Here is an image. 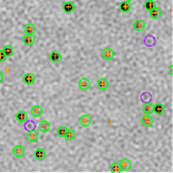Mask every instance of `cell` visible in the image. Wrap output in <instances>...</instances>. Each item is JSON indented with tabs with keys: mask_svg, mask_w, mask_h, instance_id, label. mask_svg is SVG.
<instances>
[{
	"mask_svg": "<svg viewBox=\"0 0 173 173\" xmlns=\"http://www.w3.org/2000/svg\"><path fill=\"white\" fill-rule=\"evenodd\" d=\"M102 58L105 61H111V58L114 57V55H115V52H114V50L110 48V47H107V48H105L104 50L102 51Z\"/></svg>",
	"mask_w": 173,
	"mask_h": 173,
	"instance_id": "1",
	"label": "cell"
},
{
	"mask_svg": "<svg viewBox=\"0 0 173 173\" xmlns=\"http://www.w3.org/2000/svg\"><path fill=\"white\" fill-rule=\"evenodd\" d=\"M63 10L64 12H65L66 14H71L74 12V10H76V5H74L73 2L71 1H66L63 3Z\"/></svg>",
	"mask_w": 173,
	"mask_h": 173,
	"instance_id": "2",
	"label": "cell"
},
{
	"mask_svg": "<svg viewBox=\"0 0 173 173\" xmlns=\"http://www.w3.org/2000/svg\"><path fill=\"white\" fill-rule=\"evenodd\" d=\"M15 118L19 122V123H24V122H26L27 120H28V114H27V111H24V110L17 111V114L15 115Z\"/></svg>",
	"mask_w": 173,
	"mask_h": 173,
	"instance_id": "3",
	"label": "cell"
},
{
	"mask_svg": "<svg viewBox=\"0 0 173 173\" xmlns=\"http://www.w3.org/2000/svg\"><path fill=\"white\" fill-rule=\"evenodd\" d=\"M79 87L81 90L83 91L88 90L89 87H90V81H89L87 78H82V79L79 81Z\"/></svg>",
	"mask_w": 173,
	"mask_h": 173,
	"instance_id": "4",
	"label": "cell"
},
{
	"mask_svg": "<svg viewBox=\"0 0 173 173\" xmlns=\"http://www.w3.org/2000/svg\"><path fill=\"white\" fill-rule=\"evenodd\" d=\"M97 88L99 89V90L101 91H104L106 90L108 88V82L107 80L105 79V78H101V79H99L97 81Z\"/></svg>",
	"mask_w": 173,
	"mask_h": 173,
	"instance_id": "5",
	"label": "cell"
},
{
	"mask_svg": "<svg viewBox=\"0 0 173 173\" xmlns=\"http://www.w3.org/2000/svg\"><path fill=\"white\" fill-rule=\"evenodd\" d=\"M22 82L24 83L26 85H32L34 84L35 82V76L33 73H26L24 74V77H22Z\"/></svg>",
	"mask_w": 173,
	"mask_h": 173,
	"instance_id": "6",
	"label": "cell"
},
{
	"mask_svg": "<svg viewBox=\"0 0 173 173\" xmlns=\"http://www.w3.org/2000/svg\"><path fill=\"white\" fill-rule=\"evenodd\" d=\"M144 28H146V22L144 20H141V19H138V20H135L133 22V29L135 31H143Z\"/></svg>",
	"mask_w": 173,
	"mask_h": 173,
	"instance_id": "7",
	"label": "cell"
},
{
	"mask_svg": "<svg viewBox=\"0 0 173 173\" xmlns=\"http://www.w3.org/2000/svg\"><path fill=\"white\" fill-rule=\"evenodd\" d=\"M79 121H80V124L82 125V127H89V125L91 124V117L89 115H82L79 118Z\"/></svg>",
	"mask_w": 173,
	"mask_h": 173,
	"instance_id": "8",
	"label": "cell"
},
{
	"mask_svg": "<svg viewBox=\"0 0 173 173\" xmlns=\"http://www.w3.org/2000/svg\"><path fill=\"white\" fill-rule=\"evenodd\" d=\"M26 138H27V140L30 142H36L38 140V133L36 132L35 130H31L27 133Z\"/></svg>",
	"mask_w": 173,
	"mask_h": 173,
	"instance_id": "9",
	"label": "cell"
},
{
	"mask_svg": "<svg viewBox=\"0 0 173 173\" xmlns=\"http://www.w3.org/2000/svg\"><path fill=\"white\" fill-rule=\"evenodd\" d=\"M165 111H166V107H165L164 104H161V103H156L154 104V107H153V113H155L156 115L158 116H161L165 114Z\"/></svg>",
	"mask_w": 173,
	"mask_h": 173,
	"instance_id": "10",
	"label": "cell"
},
{
	"mask_svg": "<svg viewBox=\"0 0 173 173\" xmlns=\"http://www.w3.org/2000/svg\"><path fill=\"white\" fill-rule=\"evenodd\" d=\"M119 9L122 13H129L131 10H132V4H131L130 1H122L120 2Z\"/></svg>",
	"mask_w": 173,
	"mask_h": 173,
	"instance_id": "11",
	"label": "cell"
},
{
	"mask_svg": "<svg viewBox=\"0 0 173 173\" xmlns=\"http://www.w3.org/2000/svg\"><path fill=\"white\" fill-rule=\"evenodd\" d=\"M34 157L36 160H44L45 157H46V151L41 148H38L34 151Z\"/></svg>",
	"mask_w": 173,
	"mask_h": 173,
	"instance_id": "12",
	"label": "cell"
},
{
	"mask_svg": "<svg viewBox=\"0 0 173 173\" xmlns=\"http://www.w3.org/2000/svg\"><path fill=\"white\" fill-rule=\"evenodd\" d=\"M141 124L144 127H150L153 125V119L150 115H144L141 118Z\"/></svg>",
	"mask_w": 173,
	"mask_h": 173,
	"instance_id": "13",
	"label": "cell"
},
{
	"mask_svg": "<svg viewBox=\"0 0 173 173\" xmlns=\"http://www.w3.org/2000/svg\"><path fill=\"white\" fill-rule=\"evenodd\" d=\"M49 60L53 63L60 62V61H62V54H61V52L57 51V50H55V51H52L51 53L49 54Z\"/></svg>",
	"mask_w": 173,
	"mask_h": 173,
	"instance_id": "14",
	"label": "cell"
},
{
	"mask_svg": "<svg viewBox=\"0 0 173 173\" xmlns=\"http://www.w3.org/2000/svg\"><path fill=\"white\" fill-rule=\"evenodd\" d=\"M22 43L26 45V46H29V47L33 46L35 43L34 35H24V37H22Z\"/></svg>",
	"mask_w": 173,
	"mask_h": 173,
	"instance_id": "15",
	"label": "cell"
},
{
	"mask_svg": "<svg viewBox=\"0 0 173 173\" xmlns=\"http://www.w3.org/2000/svg\"><path fill=\"white\" fill-rule=\"evenodd\" d=\"M119 166H120V168H121V170H123V171H127V170H130L131 167H132V163H131L130 159L124 158V159H122L119 163Z\"/></svg>",
	"mask_w": 173,
	"mask_h": 173,
	"instance_id": "16",
	"label": "cell"
},
{
	"mask_svg": "<svg viewBox=\"0 0 173 173\" xmlns=\"http://www.w3.org/2000/svg\"><path fill=\"white\" fill-rule=\"evenodd\" d=\"M38 129H40L41 132H43V133L49 132V130H50V122L47 121V120H43V121H41L40 124H38Z\"/></svg>",
	"mask_w": 173,
	"mask_h": 173,
	"instance_id": "17",
	"label": "cell"
},
{
	"mask_svg": "<svg viewBox=\"0 0 173 173\" xmlns=\"http://www.w3.org/2000/svg\"><path fill=\"white\" fill-rule=\"evenodd\" d=\"M31 115L33 117H35V118L41 117V115H43V108H41V106H40V105H34V106H32Z\"/></svg>",
	"mask_w": 173,
	"mask_h": 173,
	"instance_id": "18",
	"label": "cell"
},
{
	"mask_svg": "<svg viewBox=\"0 0 173 173\" xmlns=\"http://www.w3.org/2000/svg\"><path fill=\"white\" fill-rule=\"evenodd\" d=\"M13 154L16 157H22L24 155V148L22 146H16L13 148Z\"/></svg>",
	"mask_w": 173,
	"mask_h": 173,
	"instance_id": "19",
	"label": "cell"
},
{
	"mask_svg": "<svg viewBox=\"0 0 173 173\" xmlns=\"http://www.w3.org/2000/svg\"><path fill=\"white\" fill-rule=\"evenodd\" d=\"M24 34H26V35H33L35 33V31H36V28H35L34 24H27L26 26H24Z\"/></svg>",
	"mask_w": 173,
	"mask_h": 173,
	"instance_id": "20",
	"label": "cell"
},
{
	"mask_svg": "<svg viewBox=\"0 0 173 173\" xmlns=\"http://www.w3.org/2000/svg\"><path fill=\"white\" fill-rule=\"evenodd\" d=\"M153 107H154V105L152 103H144L143 106H142V111H143L144 115H151L153 114Z\"/></svg>",
	"mask_w": 173,
	"mask_h": 173,
	"instance_id": "21",
	"label": "cell"
},
{
	"mask_svg": "<svg viewBox=\"0 0 173 173\" xmlns=\"http://www.w3.org/2000/svg\"><path fill=\"white\" fill-rule=\"evenodd\" d=\"M149 15H150V17L153 19H158V18H160V16H161V11L156 7L153 10L149 11Z\"/></svg>",
	"mask_w": 173,
	"mask_h": 173,
	"instance_id": "22",
	"label": "cell"
},
{
	"mask_svg": "<svg viewBox=\"0 0 173 173\" xmlns=\"http://www.w3.org/2000/svg\"><path fill=\"white\" fill-rule=\"evenodd\" d=\"M65 139L67 141H70V140H73L74 138H76V132H74L72 129H68L67 130V132L65 134Z\"/></svg>",
	"mask_w": 173,
	"mask_h": 173,
	"instance_id": "23",
	"label": "cell"
},
{
	"mask_svg": "<svg viewBox=\"0 0 173 173\" xmlns=\"http://www.w3.org/2000/svg\"><path fill=\"white\" fill-rule=\"evenodd\" d=\"M154 8H156L155 0H147V1L144 2V9L147 11H151L154 9Z\"/></svg>",
	"mask_w": 173,
	"mask_h": 173,
	"instance_id": "24",
	"label": "cell"
},
{
	"mask_svg": "<svg viewBox=\"0 0 173 173\" xmlns=\"http://www.w3.org/2000/svg\"><path fill=\"white\" fill-rule=\"evenodd\" d=\"M2 50L4 51V53H5L7 57H13L14 55V49H13V47L11 46V45H5Z\"/></svg>",
	"mask_w": 173,
	"mask_h": 173,
	"instance_id": "25",
	"label": "cell"
},
{
	"mask_svg": "<svg viewBox=\"0 0 173 173\" xmlns=\"http://www.w3.org/2000/svg\"><path fill=\"white\" fill-rule=\"evenodd\" d=\"M67 130H68V127H60L57 130V135L58 136V137H64L66 132H67Z\"/></svg>",
	"mask_w": 173,
	"mask_h": 173,
	"instance_id": "26",
	"label": "cell"
},
{
	"mask_svg": "<svg viewBox=\"0 0 173 173\" xmlns=\"http://www.w3.org/2000/svg\"><path fill=\"white\" fill-rule=\"evenodd\" d=\"M111 172H113V173H120L121 172V168H120L118 163H113L111 165Z\"/></svg>",
	"mask_w": 173,
	"mask_h": 173,
	"instance_id": "27",
	"label": "cell"
},
{
	"mask_svg": "<svg viewBox=\"0 0 173 173\" xmlns=\"http://www.w3.org/2000/svg\"><path fill=\"white\" fill-rule=\"evenodd\" d=\"M5 58H7V55H5L3 50H0V62H4Z\"/></svg>",
	"mask_w": 173,
	"mask_h": 173,
	"instance_id": "28",
	"label": "cell"
},
{
	"mask_svg": "<svg viewBox=\"0 0 173 173\" xmlns=\"http://www.w3.org/2000/svg\"><path fill=\"white\" fill-rule=\"evenodd\" d=\"M3 79H4V77H3V73H2L1 71H0V83L3 81Z\"/></svg>",
	"mask_w": 173,
	"mask_h": 173,
	"instance_id": "29",
	"label": "cell"
},
{
	"mask_svg": "<svg viewBox=\"0 0 173 173\" xmlns=\"http://www.w3.org/2000/svg\"><path fill=\"white\" fill-rule=\"evenodd\" d=\"M172 69H173V65L170 66V74H171V76H172V73H173V72H172Z\"/></svg>",
	"mask_w": 173,
	"mask_h": 173,
	"instance_id": "30",
	"label": "cell"
},
{
	"mask_svg": "<svg viewBox=\"0 0 173 173\" xmlns=\"http://www.w3.org/2000/svg\"><path fill=\"white\" fill-rule=\"evenodd\" d=\"M125 1H132V0H125Z\"/></svg>",
	"mask_w": 173,
	"mask_h": 173,
	"instance_id": "31",
	"label": "cell"
}]
</instances>
